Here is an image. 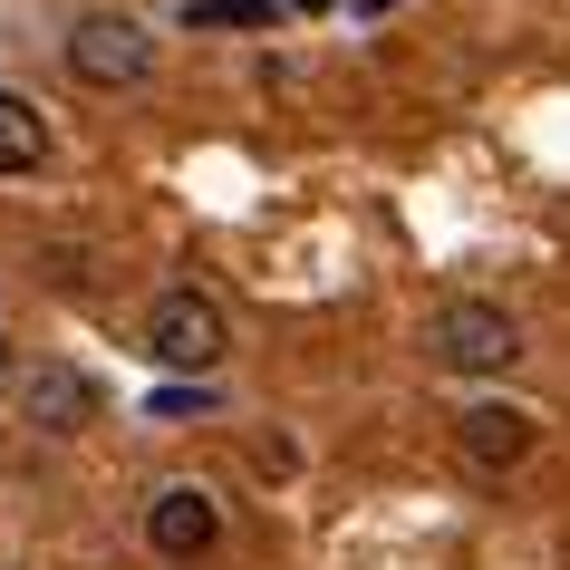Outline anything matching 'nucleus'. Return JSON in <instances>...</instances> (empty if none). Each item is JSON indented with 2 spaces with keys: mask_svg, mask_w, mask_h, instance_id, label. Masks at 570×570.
I'll return each mask as SVG.
<instances>
[{
  "mask_svg": "<svg viewBox=\"0 0 570 570\" xmlns=\"http://www.w3.org/2000/svg\"><path fill=\"white\" fill-rule=\"evenodd\" d=\"M136 348H146L165 377H213L223 348H233V320L213 291H155L146 320H136Z\"/></svg>",
  "mask_w": 570,
  "mask_h": 570,
  "instance_id": "nucleus-1",
  "label": "nucleus"
},
{
  "mask_svg": "<svg viewBox=\"0 0 570 570\" xmlns=\"http://www.w3.org/2000/svg\"><path fill=\"white\" fill-rule=\"evenodd\" d=\"M68 78L78 88H146L155 78V30L146 20H126V10H88L78 30H68Z\"/></svg>",
  "mask_w": 570,
  "mask_h": 570,
  "instance_id": "nucleus-2",
  "label": "nucleus"
},
{
  "mask_svg": "<svg viewBox=\"0 0 570 570\" xmlns=\"http://www.w3.org/2000/svg\"><path fill=\"white\" fill-rule=\"evenodd\" d=\"M425 338H435V358L454 377H503V367H522V320L503 301H445Z\"/></svg>",
  "mask_w": 570,
  "mask_h": 570,
  "instance_id": "nucleus-3",
  "label": "nucleus"
},
{
  "mask_svg": "<svg viewBox=\"0 0 570 570\" xmlns=\"http://www.w3.org/2000/svg\"><path fill=\"white\" fill-rule=\"evenodd\" d=\"M213 541H223V503L204 483H155L146 493V551L155 561H213Z\"/></svg>",
  "mask_w": 570,
  "mask_h": 570,
  "instance_id": "nucleus-4",
  "label": "nucleus"
},
{
  "mask_svg": "<svg viewBox=\"0 0 570 570\" xmlns=\"http://www.w3.org/2000/svg\"><path fill=\"white\" fill-rule=\"evenodd\" d=\"M10 396H20V416L39 435H88V416H97V377L78 358H30L10 377Z\"/></svg>",
  "mask_w": 570,
  "mask_h": 570,
  "instance_id": "nucleus-5",
  "label": "nucleus"
},
{
  "mask_svg": "<svg viewBox=\"0 0 570 570\" xmlns=\"http://www.w3.org/2000/svg\"><path fill=\"white\" fill-rule=\"evenodd\" d=\"M454 445H464V464H474V474H512V464H532L541 416H532V406H512V396H483V406H464Z\"/></svg>",
  "mask_w": 570,
  "mask_h": 570,
  "instance_id": "nucleus-6",
  "label": "nucleus"
},
{
  "mask_svg": "<svg viewBox=\"0 0 570 570\" xmlns=\"http://www.w3.org/2000/svg\"><path fill=\"white\" fill-rule=\"evenodd\" d=\"M49 165V117L20 88H0V175H39Z\"/></svg>",
  "mask_w": 570,
  "mask_h": 570,
  "instance_id": "nucleus-7",
  "label": "nucleus"
},
{
  "mask_svg": "<svg viewBox=\"0 0 570 570\" xmlns=\"http://www.w3.org/2000/svg\"><path fill=\"white\" fill-rule=\"evenodd\" d=\"M281 20V0H194L184 10V30H271Z\"/></svg>",
  "mask_w": 570,
  "mask_h": 570,
  "instance_id": "nucleus-8",
  "label": "nucleus"
},
{
  "mask_svg": "<svg viewBox=\"0 0 570 570\" xmlns=\"http://www.w3.org/2000/svg\"><path fill=\"white\" fill-rule=\"evenodd\" d=\"M146 416H155V425H204V416H213V387H204V377H175V387L146 396Z\"/></svg>",
  "mask_w": 570,
  "mask_h": 570,
  "instance_id": "nucleus-9",
  "label": "nucleus"
},
{
  "mask_svg": "<svg viewBox=\"0 0 570 570\" xmlns=\"http://www.w3.org/2000/svg\"><path fill=\"white\" fill-rule=\"evenodd\" d=\"M281 10H301V20H320V10H338V0H281Z\"/></svg>",
  "mask_w": 570,
  "mask_h": 570,
  "instance_id": "nucleus-10",
  "label": "nucleus"
},
{
  "mask_svg": "<svg viewBox=\"0 0 570 570\" xmlns=\"http://www.w3.org/2000/svg\"><path fill=\"white\" fill-rule=\"evenodd\" d=\"M358 10H367V20H387V10H396V0H358Z\"/></svg>",
  "mask_w": 570,
  "mask_h": 570,
  "instance_id": "nucleus-11",
  "label": "nucleus"
},
{
  "mask_svg": "<svg viewBox=\"0 0 570 570\" xmlns=\"http://www.w3.org/2000/svg\"><path fill=\"white\" fill-rule=\"evenodd\" d=\"M0 377H10V338H0Z\"/></svg>",
  "mask_w": 570,
  "mask_h": 570,
  "instance_id": "nucleus-12",
  "label": "nucleus"
}]
</instances>
